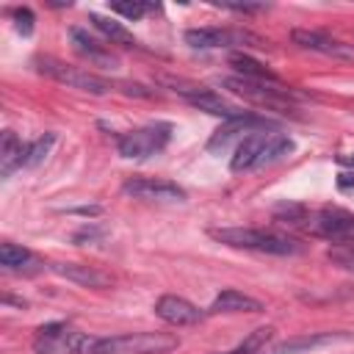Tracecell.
Segmentation results:
<instances>
[{"label":"cell","mask_w":354,"mask_h":354,"mask_svg":"<svg viewBox=\"0 0 354 354\" xmlns=\"http://www.w3.org/2000/svg\"><path fill=\"white\" fill-rule=\"evenodd\" d=\"M33 263V254L25 249V246H19V243H3L0 246V266L6 268V271H14V268H25V266H30Z\"/></svg>","instance_id":"cell-23"},{"label":"cell","mask_w":354,"mask_h":354,"mask_svg":"<svg viewBox=\"0 0 354 354\" xmlns=\"http://www.w3.org/2000/svg\"><path fill=\"white\" fill-rule=\"evenodd\" d=\"M83 332L72 329L69 324H44L36 332L33 351L36 354H80Z\"/></svg>","instance_id":"cell-9"},{"label":"cell","mask_w":354,"mask_h":354,"mask_svg":"<svg viewBox=\"0 0 354 354\" xmlns=\"http://www.w3.org/2000/svg\"><path fill=\"white\" fill-rule=\"evenodd\" d=\"M174 91H177L180 97H185L188 105H194V108H199V111H205V113L221 116L224 122H227V119H235V116H241V113H246V111H241L238 105L227 102V100H224L218 91H213V88H202V86H174Z\"/></svg>","instance_id":"cell-11"},{"label":"cell","mask_w":354,"mask_h":354,"mask_svg":"<svg viewBox=\"0 0 354 354\" xmlns=\"http://www.w3.org/2000/svg\"><path fill=\"white\" fill-rule=\"evenodd\" d=\"M290 152H293V141L285 133L254 130V133H249L246 138L238 141L235 155L230 160V169L232 171H252V169L268 166V163H274V160H279Z\"/></svg>","instance_id":"cell-3"},{"label":"cell","mask_w":354,"mask_h":354,"mask_svg":"<svg viewBox=\"0 0 354 354\" xmlns=\"http://www.w3.org/2000/svg\"><path fill=\"white\" fill-rule=\"evenodd\" d=\"M210 238H216L224 246L232 249H246V252H260V254H299L304 252V243L288 232L277 230H257V227H218L210 230Z\"/></svg>","instance_id":"cell-1"},{"label":"cell","mask_w":354,"mask_h":354,"mask_svg":"<svg viewBox=\"0 0 354 354\" xmlns=\"http://www.w3.org/2000/svg\"><path fill=\"white\" fill-rule=\"evenodd\" d=\"M266 127H271V122L266 119V116H257V113H241V116H235V119H227L213 136H210V141H207V152H224L227 147H230V141L232 138H246L249 133H254V130H266Z\"/></svg>","instance_id":"cell-12"},{"label":"cell","mask_w":354,"mask_h":354,"mask_svg":"<svg viewBox=\"0 0 354 354\" xmlns=\"http://www.w3.org/2000/svg\"><path fill=\"white\" fill-rule=\"evenodd\" d=\"M69 39H72L75 53H77L80 58H86L88 64L102 66V69H116V66H119V58H116L105 44H100L94 36H88L83 28H72V30H69Z\"/></svg>","instance_id":"cell-15"},{"label":"cell","mask_w":354,"mask_h":354,"mask_svg":"<svg viewBox=\"0 0 354 354\" xmlns=\"http://www.w3.org/2000/svg\"><path fill=\"white\" fill-rule=\"evenodd\" d=\"M218 6L221 8H230V11H238V14H254V11H263L266 8L263 3H227V0H221Z\"/></svg>","instance_id":"cell-28"},{"label":"cell","mask_w":354,"mask_h":354,"mask_svg":"<svg viewBox=\"0 0 354 354\" xmlns=\"http://www.w3.org/2000/svg\"><path fill=\"white\" fill-rule=\"evenodd\" d=\"M326 260L343 271H351L354 274V243H337L326 252Z\"/></svg>","instance_id":"cell-26"},{"label":"cell","mask_w":354,"mask_h":354,"mask_svg":"<svg viewBox=\"0 0 354 354\" xmlns=\"http://www.w3.org/2000/svg\"><path fill=\"white\" fill-rule=\"evenodd\" d=\"M122 191L133 199H147V202H185V191L177 183L155 180V177H130L122 183Z\"/></svg>","instance_id":"cell-10"},{"label":"cell","mask_w":354,"mask_h":354,"mask_svg":"<svg viewBox=\"0 0 354 354\" xmlns=\"http://www.w3.org/2000/svg\"><path fill=\"white\" fill-rule=\"evenodd\" d=\"M50 271L64 277L66 282H75L80 288H111L113 285V277L97 266H86V263H50Z\"/></svg>","instance_id":"cell-14"},{"label":"cell","mask_w":354,"mask_h":354,"mask_svg":"<svg viewBox=\"0 0 354 354\" xmlns=\"http://www.w3.org/2000/svg\"><path fill=\"white\" fill-rule=\"evenodd\" d=\"M177 346H180L177 335L169 332H127L111 337L86 335L80 354H166Z\"/></svg>","instance_id":"cell-2"},{"label":"cell","mask_w":354,"mask_h":354,"mask_svg":"<svg viewBox=\"0 0 354 354\" xmlns=\"http://www.w3.org/2000/svg\"><path fill=\"white\" fill-rule=\"evenodd\" d=\"M332 335H304V337H290L285 343H279L277 348H271L268 354H301V351H310L321 343H329Z\"/></svg>","instance_id":"cell-22"},{"label":"cell","mask_w":354,"mask_h":354,"mask_svg":"<svg viewBox=\"0 0 354 354\" xmlns=\"http://www.w3.org/2000/svg\"><path fill=\"white\" fill-rule=\"evenodd\" d=\"M171 133H174V127L169 122H152V124L136 127L130 133H122L119 141H116V149H119L122 158L141 160V158L158 155L171 141Z\"/></svg>","instance_id":"cell-4"},{"label":"cell","mask_w":354,"mask_h":354,"mask_svg":"<svg viewBox=\"0 0 354 354\" xmlns=\"http://www.w3.org/2000/svg\"><path fill=\"white\" fill-rule=\"evenodd\" d=\"M310 232L332 243H354V213L343 207H321L310 221Z\"/></svg>","instance_id":"cell-7"},{"label":"cell","mask_w":354,"mask_h":354,"mask_svg":"<svg viewBox=\"0 0 354 354\" xmlns=\"http://www.w3.org/2000/svg\"><path fill=\"white\" fill-rule=\"evenodd\" d=\"M260 310H263V304L257 299H252V296H246L235 288L221 290L213 299V304L207 307V313H260Z\"/></svg>","instance_id":"cell-17"},{"label":"cell","mask_w":354,"mask_h":354,"mask_svg":"<svg viewBox=\"0 0 354 354\" xmlns=\"http://www.w3.org/2000/svg\"><path fill=\"white\" fill-rule=\"evenodd\" d=\"M337 185L340 188H354V174H340L337 177Z\"/></svg>","instance_id":"cell-29"},{"label":"cell","mask_w":354,"mask_h":354,"mask_svg":"<svg viewBox=\"0 0 354 354\" xmlns=\"http://www.w3.org/2000/svg\"><path fill=\"white\" fill-rule=\"evenodd\" d=\"M227 88H232L235 94L246 97L249 102L266 105V108H277V111H290L293 102L299 100V94L293 88H288L282 80L279 83H268V80H246V77H227L224 80Z\"/></svg>","instance_id":"cell-5"},{"label":"cell","mask_w":354,"mask_h":354,"mask_svg":"<svg viewBox=\"0 0 354 354\" xmlns=\"http://www.w3.org/2000/svg\"><path fill=\"white\" fill-rule=\"evenodd\" d=\"M290 39L293 44L304 47V50H313V53H324V55H335V58H354V50L321 30H307V28H296L290 30Z\"/></svg>","instance_id":"cell-16"},{"label":"cell","mask_w":354,"mask_h":354,"mask_svg":"<svg viewBox=\"0 0 354 354\" xmlns=\"http://www.w3.org/2000/svg\"><path fill=\"white\" fill-rule=\"evenodd\" d=\"M158 6H152V3H141V0H116V3H111V11L113 14H122L124 19H141L147 11H155Z\"/></svg>","instance_id":"cell-25"},{"label":"cell","mask_w":354,"mask_h":354,"mask_svg":"<svg viewBox=\"0 0 354 354\" xmlns=\"http://www.w3.org/2000/svg\"><path fill=\"white\" fill-rule=\"evenodd\" d=\"M88 22H91L111 44H119V47H138V39H136L122 22H116V19H111V17H102V14H88Z\"/></svg>","instance_id":"cell-18"},{"label":"cell","mask_w":354,"mask_h":354,"mask_svg":"<svg viewBox=\"0 0 354 354\" xmlns=\"http://www.w3.org/2000/svg\"><path fill=\"white\" fill-rule=\"evenodd\" d=\"M346 160H348V163H354V155H351V158H346Z\"/></svg>","instance_id":"cell-30"},{"label":"cell","mask_w":354,"mask_h":354,"mask_svg":"<svg viewBox=\"0 0 354 354\" xmlns=\"http://www.w3.org/2000/svg\"><path fill=\"white\" fill-rule=\"evenodd\" d=\"M155 315L171 326H191V324H199L202 321V310L196 304H191L188 299L183 296H174V293H166L155 301Z\"/></svg>","instance_id":"cell-13"},{"label":"cell","mask_w":354,"mask_h":354,"mask_svg":"<svg viewBox=\"0 0 354 354\" xmlns=\"http://www.w3.org/2000/svg\"><path fill=\"white\" fill-rule=\"evenodd\" d=\"M33 64H36V69L41 75H47V77H53V80H58V83H64L69 88H80V91H88V94H108L113 88L105 77L91 75V72L80 69V66H69V64H64L58 58H50V55H39Z\"/></svg>","instance_id":"cell-6"},{"label":"cell","mask_w":354,"mask_h":354,"mask_svg":"<svg viewBox=\"0 0 354 354\" xmlns=\"http://www.w3.org/2000/svg\"><path fill=\"white\" fill-rule=\"evenodd\" d=\"M53 144H55V133H44V136H39L36 141L25 144V149H22V160H19V169H33V166H39V163L50 155Z\"/></svg>","instance_id":"cell-21"},{"label":"cell","mask_w":354,"mask_h":354,"mask_svg":"<svg viewBox=\"0 0 354 354\" xmlns=\"http://www.w3.org/2000/svg\"><path fill=\"white\" fill-rule=\"evenodd\" d=\"M14 28H17L22 36H30V33H33V11H30V8H17V11H14Z\"/></svg>","instance_id":"cell-27"},{"label":"cell","mask_w":354,"mask_h":354,"mask_svg":"<svg viewBox=\"0 0 354 354\" xmlns=\"http://www.w3.org/2000/svg\"><path fill=\"white\" fill-rule=\"evenodd\" d=\"M22 149L25 144L19 141V136L14 130H3V141H0V174L3 177H11V171L19 169Z\"/></svg>","instance_id":"cell-20"},{"label":"cell","mask_w":354,"mask_h":354,"mask_svg":"<svg viewBox=\"0 0 354 354\" xmlns=\"http://www.w3.org/2000/svg\"><path fill=\"white\" fill-rule=\"evenodd\" d=\"M230 66L238 72V77H246V80H268V83H279V77L260 61H254L252 55L246 53H235L230 55Z\"/></svg>","instance_id":"cell-19"},{"label":"cell","mask_w":354,"mask_h":354,"mask_svg":"<svg viewBox=\"0 0 354 354\" xmlns=\"http://www.w3.org/2000/svg\"><path fill=\"white\" fill-rule=\"evenodd\" d=\"M271 335H274L271 326H260V329H254L252 335H246L235 348H230V351H218V354H260L263 346L271 340Z\"/></svg>","instance_id":"cell-24"},{"label":"cell","mask_w":354,"mask_h":354,"mask_svg":"<svg viewBox=\"0 0 354 354\" xmlns=\"http://www.w3.org/2000/svg\"><path fill=\"white\" fill-rule=\"evenodd\" d=\"M185 41L196 50H216V47H243V44H257L263 47V39L249 33V30H232V28H188Z\"/></svg>","instance_id":"cell-8"}]
</instances>
